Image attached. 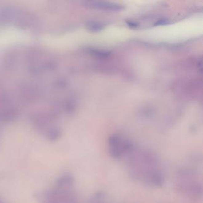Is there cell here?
I'll return each mask as SVG.
<instances>
[{
	"mask_svg": "<svg viewBox=\"0 0 203 203\" xmlns=\"http://www.w3.org/2000/svg\"><path fill=\"white\" fill-rule=\"evenodd\" d=\"M130 177L152 188H161L165 177L159 159L153 152L137 148L127 157Z\"/></svg>",
	"mask_w": 203,
	"mask_h": 203,
	"instance_id": "obj_1",
	"label": "cell"
},
{
	"mask_svg": "<svg viewBox=\"0 0 203 203\" xmlns=\"http://www.w3.org/2000/svg\"><path fill=\"white\" fill-rule=\"evenodd\" d=\"M178 192L192 200H199L203 197V185L194 170L184 168L178 171L176 178Z\"/></svg>",
	"mask_w": 203,
	"mask_h": 203,
	"instance_id": "obj_2",
	"label": "cell"
},
{
	"mask_svg": "<svg viewBox=\"0 0 203 203\" xmlns=\"http://www.w3.org/2000/svg\"><path fill=\"white\" fill-rule=\"evenodd\" d=\"M73 188L54 186L53 189L39 193L37 198L40 203H78Z\"/></svg>",
	"mask_w": 203,
	"mask_h": 203,
	"instance_id": "obj_3",
	"label": "cell"
},
{
	"mask_svg": "<svg viewBox=\"0 0 203 203\" xmlns=\"http://www.w3.org/2000/svg\"><path fill=\"white\" fill-rule=\"evenodd\" d=\"M109 153L114 159L127 157L135 149V146L129 140L119 135H113L108 140Z\"/></svg>",
	"mask_w": 203,
	"mask_h": 203,
	"instance_id": "obj_4",
	"label": "cell"
},
{
	"mask_svg": "<svg viewBox=\"0 0 203 203\" xmlns=\"http://www.w3.org/2000/svg\"><path fill=\"white\" fill-rule=\"evenodd\" d=\"M89 6L94 9L111 11H121L123 9V7L119 4L110 3V2H106L92 1L90 2Z\"/></svg>",
	"mask_w": 203,
	"mask_h": 203,
	"instance_id": "obj_5",
	"label": "cell"
},
{
	"mask_svg": "<svg viewBox=\"0 0 203 203\" xmlns=\"http://www.w3.org/2000/svg\"><path fill=\"white\" fill-rule=\"evenodd\" d=\"M75 182L74 176L70 173H65L60 176L55 181L54 186L64 188H73Z\"/></svg>",
	"mask_w": 203,
	"mask_h": 203,
	"instance_id": "obj_6",
	"label": "cell"
},
{
	"mask_svg": "<svg viewBox=\"0 0 203 203\" xmlns=\"http://www.w3.org/2000/svg\"><path fill=\"white\" fill-rule=\"evenodd\" d=\"M104 28L103 25L98 22H91L88 25V29L91 32H98Z\"/></svg>",
	"mask_w": 203,
	"mask_h": 203,
	"instance_id": "obj_7",
	"label": "cell"
},
{
	"mask_svg": "<svg viewBox=\"0 0 203 203\" xmlns=\"http://www.w3.org/2000/svg\"><path fill=\"white\" fill-rule=\"evenodd\" d=\"M128 25H129L130 26H131L132 28H135V27H137V23H134L133 22H128Z\"/></svg>",
	"mask_w": 203,
	"mask_h": 203,
	"instance_id": "obj_8",
	"label": "cell"
},
{
	"mask_svg": "<svg viewBox=\"0 0 203 203\" xmlns=\"http://www.w3.org/2000/svg\"><path fill=\"white\" fill-rule=\"evenodd\" d=\"M0 203H2V202H1V201H0Z\"/></svg>",
	"mask_w": 203,
	"mask_h": 203,
	"instance_id": "obj_9",
	"label": "cell"
}]
</instances>
